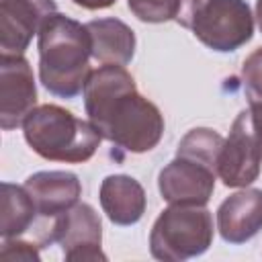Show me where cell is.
<instances>
[{
    "label": "cell",
    "instance_id": "cell-1",
    "mask_svg": "<svg viewBox=\"0 0 262 262\" xmlns=\"http://www.w3.org/2000/svg\"><path fill=\"white\" fill-rule=\"evenodd\" d=\"M84 108L102 139L129 154L154 149L164 135L160 108L137 92L125 66L104 63L92 70L84 86Z\"/></svg>",
    "mask_w": 262,
    "mask_h": 262
},
{
    "label": "cell",
    "instance_id": "cell-2",
    "mask_svg": "<svg viewBox=\"0 0 262 262\" xmlns=\"http://www.w3.org/2000/svg\"><path fill=\"white\" fill-rule=\"evenodd\" d=\"M39 80L59 98H76L92 74V43L86 25L53 12L37 35Z\"/></svg>",
    "mask_w": 262,
    "mask_h": 262
},
{
    "label": "cell",
    "instance_id": "cell-3",
    "mask_svg": "<svg viewBox=\"0 0 262 262\" xmlns=\"http://www.w3.org/2000/svg\"><path fill=\"white\" fill-rule=\"evenodd\" d=\"M23 133L37 156L66 164L88 162L102 141L100 131L90 121H82L57 104L35 106L23 123Z\"/></svg>",
    "mask_w": 262,
    "mask_h": 262
},
{
    "label": "cell",
    "instance_id": "cell-4",
    "mask_svg": "<svg viewBox=\"0 0 262 262\" xmlns=\"http://www.w3.org/2000/svg\"><path fill=\"white\" fill-rule=\"evenodd\" d=\"M174 20L219 53L239 49L254 35V14L246 0H180Z\"/></svg>",
    "mask_w": 262,
    "mask_h": 262
},
{
    "label": "cell",
    "instance_id": "cell-5",
    "mask_svg": "<svg viewBox=\"0 0 262 262\" xmlns=\"http://www.w3.org/2000/svg\"><path fill=\"white\" fill-rule=\"evenodd\" d=\"M213 215L196 205H170L164 209L151 231L149 252L156 260L182 262L196 258L213 244Z\"/></svg>",
    "mask_w": 262,
    "mask_h": 262
},
{
    "label": "cell",
    "instance_id": "cell-6",
    "mask_svg": "<svg viewBox=\"0 0 262 262\" xmlns=\"http://www.w3.org/2000/svg\"><path fill=\"white\" fill-rule=\"evenodd\" d=\"M262 168V108L248 106L233 119L217 164V176L229 188L250 186Z\"/></svg>",
    "mask_w": 262,
    "mask_h": 262
},
{
    "label": "cell",
    "instance_id": "cell-7",
    "mask_svg": "<svg viewBox=\"0 0 262 262\" xmlns=\"http://www.w3.org/2000/svg\"><path fill=\"white\" fill-rule=\"evenodd\" d=\"M41 242L45 246L59 244L63 258L70 262L106 260L102 252V223L88 203H76L63 215L51 221Z\"/></svg>",
    "mask_w": 262,
    "mask_h": 262
},
{
    "label": "cell",
    "instance_id": "cell-8",
    "mask_svg": "<svg viewBox=\"0 0 262 262\" xmlns=\"http://www.w3.org/2000/svg\"><path fill=\"white\" fill-rule=\"evenodd\" d=\"M37 104V86L25 55L2 53L0 57V127L12 131L25 123Z\"/></svg>",
    "mask_w": 262,
    "mask_h": 262
},
{
    "label": "cell",
    "instance_id": "cell-9",
    "mask_svg": "<svg viewBox=\"0 0 262 262\" xmlns=\"http://www.w3.org/2000/svg\"><path fill=\"white\" fill-rule=\"evenodd\" d=\"M217 172L205 164L176 156L158 174V188L168 205L205 207L215 190Z\"/></svg>",
    "mask_w": 262,
    "mask_h": 262
},
{
    "label": "cell",
    "instance_id": "cell-10",
    "mask_svg": "<svg viewBox=\"0 0 262 262\" xmlns=\"http://www.w3.org/2000/svg\"><path fill=\"white\" fill-rule=\"evenodd\" d=\"M53 12H57L55 0H0L2 53L23 55Z\"/></svg>",
    "mask_w": 262,
    "mask_h": 262
},
{
    "label": "cell",
    "instance_id": "cell-11",
    "mask_svg": "<svg viewBox=\"0 0 262 262\" xmlns=\"http://www.w3.org/2000/svg\"><path fill=\"white\" fill-rule=\"evenodd\" d=\"M31 194L37 215L43 219H57L68 209H72L82 196V182L74 172L66 170H47L31 174L25 184Z\"/></svg>",
    "mask_w": 262,
    "mask_h": 262
},
{
    "label": "cell",
    "instance_id": "cell-12",
    "mask_svg": "<svg viewBox=\"0 0 262 262\" xmlns=\"http://www.w3.org/2000/svg\"><path fill=\"white\" fill-rule=\"evenodd\" d=\"M217 229L227 244H246L262 229V190L242 188L217 209Z\"/></svg>",
    "mask_w": 262,
    "mask_h": 262
},
{
    "label": "cell",
    "instance_id": "cell-13",
    "mask_svg": "<svg viewBox=\"0 0 262 262\" xmlns=\"http://www.w3.org/2000/svg\"><path fill=\"white\" fill-rule=\"evenodd\" d=\"M100 207L115 225H135L147 207L143 186L127 174H111L100 182Z\"/></svg>",
    "mask_w": 262,
    "mask_h": 262
},
{
    "label": "cell",
    "instance_id": "cell-14",
    "mask_svg": "<svg viewBox=\"0 0 262 262\" xmlns=\"http://www.w3.org/2000/svg\"><path fill=\"white\" fill-rule=\"evenodd\" d=\"M92 43V57L98 63L127 66L135 55V33L119 18H96L86 23Z\"/></svg>",
    "mask_w": 262,
    "mask_h": 262
},
{
    "label": "cell",
    "instance_id": "cell-15",
    "mask_svg": "<svg viewBox=\"0 0 262 262\" xmlns=\"http://www.w3.org/2000/svg\"><path fill=\"white\" fill-rule=\"evenodd\" d=\"M37 217V207L25 186L2 182V219L0 235L4 239L23 235Z\"/></svg>",
    "mask_w": 262,
    "mask_h": 262
},
{
    "label": "cell",
    "instance_id": "cell-16",
    "mask_svg": "<svg viewBox=\"0 0 262 262\" xmlns=\"http://www.w3.org/2000/svg\"><path fill=\"white\" fill-rule=\"evenodd\" d=\"M223 141H225V137L221 133H217L209 127H194L180 139L176 156L194 160V162L205 164V166H209L217 172Z\"/></svg>",
    "mask_w": 262,
    "mask_h": 262
},
{
    "label": "cell",
    "instance_id": "cell-17",
    "mask_svg": "<svg viewBox=\"0 0 262 262\" xmlns=\"http://www.w3.org/2000/svg\"><path fill=\"white\" fill-rule=\"evenodd\" d=\"M129 10L141 23H168L176 18L180 0H127Z\"/></svg>",
    "mask_w": 262,
    "mask_h": 262
},
{
    "label": "cell",
    "instance_id": "cell-18",
    "mask_svg": "<svg viewBox=\"0 0 262 262\" xmlns=\"http://www.w3.org/2000/svg\"><path fill=\"white\" fill-rule=\"evenodd\" d=\"M242 82L252 106L262 108V47L254 49L242 66Z\"/></svg>",
    "mask_w": 262,
    "mask_h": 262
},
{
    "label": "cell",
    "instance_id": "cell-19",
    "mask_svg": "<svg viewBox=\"0 0 262 262\" xmlns=\"http://www.w3.org/2000/svg\"><path fill=\"white\" fill-rule=\"evenodd\" d=\"M0 256L4 260H27V262H39V248L29 242H20L16 237H8L2 244Z\"/></svg>",
    "mask_w": 262,
    "mask_h": 262
},
{
    "label": "cell",
    "instance_id": "cell-20",
    "mask_svg": "<svg viewBox=\"0 0 262 262\" xmlns=\"http://www.w3.org/2000/svg\"><path fill=\"white\" fill-rule=\"evenodd\" d=\"M72 2L80 8H86V10H102V8L113 6L117 0H72Z\"/></svg>",
    "mask_w": 262,
    "mask_h": 262
},
{
    "label": "cell",
    "instance_id": "cell-21",
    "mask_svg": "<svg viewBox=\"0 0 262 262\" xmlns=\"http://www.w3.org/2000/svg\"><path fill=\"white\" fill-rule=\"evenodd\" d=\"M256 20H258V27L262 33V0H256Z\"/></svg>",
    "mask_w": 262,
    "mask_h": 262
}]
</instances>
